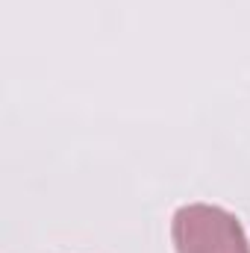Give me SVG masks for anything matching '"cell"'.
<instances>
[{"label": "cell", "mask_w": 250, "mask_h": 253, "mask_svg": "<svg viewBox=\"0 0 250 253\" xmlns=\"http://www.w3.org/2000/svg\"><path fill=\"white\" fill-rule=\"evenodd\" d=\"M171 239L177 253H250L236 215L209 203H188L174 212Z\"/></svg>", "instance_id": "6da1fadb"}]
</instances>
